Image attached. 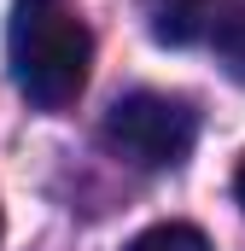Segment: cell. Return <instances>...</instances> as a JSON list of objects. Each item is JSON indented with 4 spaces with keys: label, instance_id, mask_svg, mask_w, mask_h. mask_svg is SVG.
Returning a JSON list of instances; mask_svg holds the SVG:
<instances>
[{
    "label": "cell",
    "instance_id": "1",
    "mask_svg": "<svg viewBox=\"0 0 245 251\" xmlns=\"http://www.w3.org/2000/svg\"><path fill=\"white\" fill-rule=\"evenodd\" d=\"M6 64H12V82H18V94L29 105L59 111L88 88L94 35L64 0H12Z\"/></svg>",
    "mask_w": 245,
    "mask_h": 251
},
{
    "label": "cell",
    "instance_id": "3",
    "mask_svg": "<svg viewBox=\"0 0 245 251\" xmlns=\"http://www.w3.org/2000/svg\"><path fill=\"white\" fill-rule=\"evenodd\" d=\"M122 251H210V240H204L193 222H158V228L134 234Z\"/></svg>",
    "mask_w": 245,
    "mask_h": 251
},
{
    "label": "cell",
    "instance_id": "5",
    "mask_svg": "<svg viewBox=\"0 0 245 251\" xmlns=\"http://www.w3.org/2000/svg\"><path fill=\"white\" fill-rule=\"evenodd\" d=\"M234 199L245 204V158H240V176H234Z\"/></svg>",
    "mask_w": 245,
    "mask_h": 251
},
{
    "label": "cell",
    "instance_id": "4",
    "mask_svg": "<svg viewBox=\"0 0 245 251\" xmlns=\"http://www.w3.org/2000/svg\"><path fill=\"white\" fill-rule=\"evenodd\" d=\"M210 41H216V59L222 70L245 88V12H228L222 24H210Z\"/></svg>",
    "mask_w": 245,
    "mask_h": 251
},
{
    "label": "cell",
    "instance_id": "2",
    "mask_svg": "<svg viewBox=\"0 0 245 251\" xmlns=\"http://www.w3.org/2000/svg\"><path fill=\"white\" fill-rule=\"evenodd\" d=\"M193 140H198V111L181 94L134 88V94H122L105 111V146L122 152L128 164H140V170H175V164H187Z\"/></svg>",
    "mask_w": 245,
    "mask_h": 251
}]
</instances>
